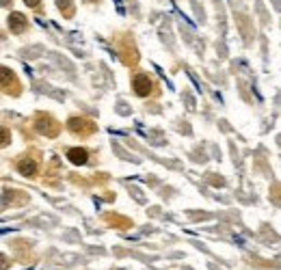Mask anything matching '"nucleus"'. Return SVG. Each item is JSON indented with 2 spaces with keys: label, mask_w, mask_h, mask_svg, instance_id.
<instances>
[{
  "label": "nucleus",
  "mask_w": 281,
  "mask_h": 270,
  "mask_svg": "<svg viewBox=\"0 0 281 270\" xmlns=\"http://www.w3.org/2000/svg\"><path fill=\"white\" fill-rule=\"evenodd\" d=\"M132 87H134V93H136V95H139V97H145V95H149V91H152V80H149L147 76L139 74V76L134 78Z\"/></svg>",
  "instance_id": "obj_1"
},
{
  "label": "nucleus",
  "mask_w": 281,
  "mask_h": 270,
  "mask_svg": "<svg viewBox=\"0 0 281 270\" xmlns=\"http://www.w3.org/2000/svg\"><path fill=\"white\" fill-rule=\"evenodd\" d=\"M67 158H69V162H74L80 167V164L87 162L89 154H87V149H82V147H74V149H67Z\"/></svg>",
  "instance_id": "obj_2"
},
{
  "label": "nucleus",
  "mask_w": 281,
  "mask_h": 270,
  "mask_svg": "<svg viewBox=\"0 0 281 270\" xmlns=\"http://www.w3.org/2000/svg\"><path fill=\"white\" fill-rule=\"evenodd\" d=\"M9 28L13 30V32H22L24 28H26V17L22 15V13H11L9 15Z\"/></svg>",
  "instance_id": "obj_3"
},
{
  "label": "nucleus",
  "mask_w": 281,
  "mask_h": 270,
  "mask_svg": "<svg viewBox=\"0 0 281 270\" xmlns=\"http://www.w3.org/2000/svg\"><path fill=\"white\" fill-rule=\"evenodd\" d=\"M17 169H19V173H22V175L32 177V175L37 173V162L35 160H19Z\"/></svg>",
  "instance_id": "obj_4"
},
{
  "label": "nucleus",
  "mask_w": 281,
  "mask_h": 270,
  "mask_svg": "<svg viewBox=\"0 0 281 270\" xmlns=\"http://www.w3.org/2000/svg\"><path fill=\"white\" fill-rule=\"evenodd\" d=\"M56 2H58V6H61V9L65 6V9H67V13H71V0H56Z\"/></svg>",
  "instance_id": "obj_5"
},
{
  "label": "nucleus",
  "mask_w": 281,
  "mask_h": 270,
  "mask_svg": "<svg viewBox=\"0 0 281 270\" xmlns=\"http://www.w3.org/2000/svg\"><path fill=\"white\" fill-rule=\"evenodd\" d=\"M24 2L28 4V6H37V4H39V0H24Z\"/></svg>",
  "instance_id": "obj_6"
}]
</instances>
